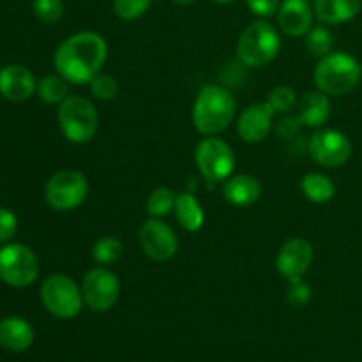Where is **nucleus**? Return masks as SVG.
<instances>
[{
    "mask_svg": "<svg viewBox=\"0 0 362 362\" xmlns=\"http://www.w3.org/2000/svg\"><path fill=\"white\" fill-rule=\"evenodd\" d=\"M267 103L272 106L276 113H288L290 110L296 106V92L292 87H286V85H279L274 90L269 94Z\"/></svg>",
    "mask_w": 362,
    "mask_h": 362,
    "instance_id": "c85d7f7f",
    "label": "nucleus"
},
{
    "mask_svg": "<svg viewBox=\"0 0 362 362\" xmlns=\"http://www.w3.org/2000/svg\"><path fill=\"white\" fill-rule=\"evenodd\" d=\"M175 4H179V6H191V4H194L197 0H173Z\"/></svg>",
    "mask_w": 362,
    "mask_h": 362,
    "instance_id": "72a5a7b5",
    "label": "nucleus"
},
{
    "mask_svg": "<svg viewBox=\"0 0 362 362\" xmlns=\"http://www.w3.org/2000/svg\"><path fill=\"white\" fill-rule=\"evenodd\" d=\"M88 85H90L92 95L99 101H112L119 94V85H117L115 78H112L110 74H95Z\"/></svg>",
    "mask_w": 362,
    "mask_h": 362,
    "instance_id": "cd10ccee",
    "label": "nucleus"
},
{
    "mask_svg": "<svg viewBox=\"0 0 362 362\" xmlns=\"http://www.w3.org/2000/svg\"><path fill=\"white\" fill-rule=\"evenodd\" d=\"M313 264V246L303 237L286 240L276 255V271L288 281L303 279Z\"/></svg>",
    "mask_w": 362,
    "mask_h": 362,
    "instance_id": "ddd939ff",
    "label": "nucleus"
},
{
    "mask_svg": "<svg viewBox=\"0 0 362 362\" xmlns=\"http://www.w3.org/2000/svg\"><path fill=\"white\" fill-rule=\"evenodd\" d=\"M59 124L67 141L87 144L98 133V110L83 95H67L59 105Z\"/></svg>",
    "mask_w": 362,
    "mask_h": 362,
    "instance_id": "39448f33",
    "label": "nucleus"
},
{
    "mask_svg": "<svg viewBox=\"0 0 362 362\" xmlns=\"http://www.w3.org/2000/svg\"><path fill=\"white\" fill-rule=\"evenodd\" d=\"M361 0H315V14L325 25H339L356 18Z\"/></svg>",
    "mask_w": 362,
    "mask_h": 362,
    "instance_id": "aec40b11",
    "label": "nucleus"
},
{
    "mask_svg": "<svg viewBox=\"0 0 362 362\" xmlns=\"http://www.w3.org/2000/svg\"><path fill=\"white\" fill-rule=\"evenodd\" d=\"M286 299L292 306L296 308H304L311 300V288L310 285L303 281V279H296V281H290L288 290H286Z\"/></svg>",
    "mask_w": 362,
    "mask_h": 362,
    "instance_id": "7c9ffc66",
    "label": "nucleus"
},
{
    "mask_svg": "<svg viewBox=\"0 0 362 362\" xmlns=\"http://www.w3.org/2000/svg\"><path fill=\"white\" fill-rule=\"evenodd\" d=\"M39 276L37 257L23 244H6L0 250V279L16 288L32 285Z\"/></svg>",
    "mask_w": 362,
    "mask_h": 362,
    "instance_id": "1a4fd4ad",
    "label": "nucleus"
},
{
    "mask_svg": "<svg viewBox=\"0 0 362 362\" xmlns=\"http://www.w3.org/2000/svg\"><path fill=\"white\" fill-rule=\"evenodd\" d=\"M237 103L228 88L221 85H205L193 105V126L205 136H216L232 124Z\"/></svg>",
    "mask_w": 362,
    "mask_h": 362,
    "instance_id": "f03ea898",
    "label": "nucleus"
},
{
    "mask_svg": "<svg viewBox=\"0 0 362 362\" xmlns=\"http://www.w3.org/2000/svg\"><path fill=\"white\" fill-rule=\"evenodd\" d=\"M177 194L168 187H158L147 200V212L151 218H165L175 209Z\"/></svg>",
    "mask_w": 362,
    "mask_h": 362,
    "instance_id": "393cba45",
    "label": "nucleus"
},
{
    "mask_svg": "<svg viewBox=\"0 0 362 362\" xmlns=\"http://www.w3.org/2000/svg\"><path fill=\"white\" fill-rule=\"evenodd\" d=\"M124 253V246L120 239L112 235L101 237L92 246V260L99 265H112L120 260Z\"/></svg>",
    "mask_w": 362,
    "mask_h": 362,
    "instance_id": "b1692460",
    "label": "nucleus"
},
{
    "mask_svg": "<svg viewBox=\"0 0 362 362\" xmlns=\"http://www.w3.org/2000/svg\"><path fill=\"white\" fill-rule=\"evenodd\" d=\"M276 14L279 28L292 37L306 35L313 27V9L308 0H283Z\"/></svg>",
    "mask_w": 362,
    "mask_h": 362,
    "instance_id": "dca6fc26",
    "label": "nucleus"
},
{
    "mask_svg": "<svg viewBox=\"0 0 362 362\" xmlns=\"http://www.w3.org/2000/svg\"><path fill=\"white\" fill-rule=\"evenodd\" d=\"M34 14L45 23H57L64 16L62 0H34Z\"/></svg>",
    "mask_w": 362,
    "mask_h": 362,
    "instance_id": "c756f323",
    "label": "nucleus"
},
{
    "mask_svg": "<svg viewBox=\"0 0 362 362\" xmlns=\"http://www.w3.org/2000/svg\"><path fill=\"white\" fill-rule=\"evenodd\" d=\"M152 0H113V11L124 21H133L144 16Z\"/></svg>",
    "mask_w": 362,
    "mask_h": 362,
    "instance_id": "bb28decb",
    "label": "nucleus"
},
{
    "mask_svg": "<svg viewBox=\"0 0 362 362\" xmlns=\"http://www.w3.org/2000/svg\"><path fill=\"white\" fill-rule=\"evenodd\" d=\"M37 88L34 74L23 66L11 64L0 71V94L13 103H23L32 98Z\"/></svg>",
    "mask_w": 362,
    "mask_h": 362,
    "instance_id": "2eb2a0df",
    "label": "nucleus"
},
{
    "mask_svg": "<svg viewBox=\"0 0 362 362\" xmlns=\"http://www.w3.org/2000/svg\"><path fill=\"white\" fill-rule=\"evenodd\" d=\"M281 37L269 21L257 20L247 25L237 41V55L247 67H264L278 57Z\"/></svg>",
    "mask_w": 362,
    "mask_h": 362,
    "instance_id": "20e7f679",
    "label": "nucleus"
},
{
    "mask_svg": "<svg viewBox=\"0 0 362 362\" xmlns=\"http://www.w3.org/2000/svg\"><path fill=\"white\" fill-rule=\"evenodd\" d=\"M41 300L53 317L62 320L78 317L85 304L81 286L66 274H52L45 279L41 286Z\"/></svg>",
    "mask_w": 362,
    "mask_h": 362,
    "instance_id": "423d86ee",
    "label": "nucleus"
},
{
    "mask_svg": "<svg viewBox=\"0 0 362 362\" xmlns=\"http://www.w3.org/2000/svg\"><path fill=\"white\" fill-rule=\"evenodd\" d=\"M274 115L276 112L267 101L247 106L239 115L237 133L246 144H260L271 133Z\"/></svg>",
    "mask_w": 362,
    "mask_h": 362,
    "instance_id": "4468645a",
    "label": "nucleus"
},
{
    "mask_svg": "<svg viewBox=\"0 0 362 362\" xmlns=\"http://www.w3.org/2000/svg\"><path fill=\"white\" fill-rule=\"evenodd\" d=\"M69 81L64 80L60 74H48L37 81V95L46 105H60L69 95Z\"/></svg>",
    "mask_w": 362,
    "mask_h": 362,
    "instance_id": "5701e85b",
    "label": "nucleus"
},
{
    "mask_svg": "<svg viewBox=\"0 0 362 362\" xmlns=\"http://www.w3.org/2000/svg\"><path fill=\"white\" fill-rule=\"evenodd\" d=\"M247 7L253 14L260 18H271L278 13L279 9V0H246Z\"/></svg>",
    "mask_w": 362,
    "mask_h": 362,
    "instance_id": "473e14b6",
    "label": "nucleus"
},
{
    "mask_svg": "<svg viewBox=\"0 0 362 362\" xmlns=\"http://www.w3.org/2000/svg\"><path fill=\"white\" fill-rule=\"evenodd\" d=\"M88 194L87 177L78 170H60L49 177L45 197L49 207L59 212H69L80 207Z\"/></svg>",
    "mask_w": 362,
    "mask_h": 362,
    "instance_id": "0eeeda50",
    "label": "nucleus"
},
{
    "mask_svg": "<svg viewBox=\"0 0 362 362\" xmlns=\"http://www.w3.org/2000/svg\"><path fill=\"white\" fill-rule=\"evenodd\" d=\"M331 115V101L324 92H308L299 101V115L296 117L300 126L322 127Z\"/></svg>",
    "mask_w": 362,
    "mask_h": 362,
    "instance_id": "6ab92c4d",
    "label": "nucleus"
},
{
    "mask_svg": "<svg viewBox=\"0 0 362 362\" xmlns=\"http://www.w3.org/2000/svg\"><path fill=\"white\" fill-rule=\"evenodd\" d=\"M34 343V329L20 317L0 320V346L11 352H25Z\"/></svg>",
    "mask_w": 362,
    "mask_h": 362,
    "instance_id": "f3484780",
    "label": "nucleus"
},
{
    "mask_svg": "<svg viewBox=\"0 0 362 362\" xmlns=\"http://www.w3.org/2000/svg\"><path fill=\"white\" fill-rule=\"evenodd\" d=\"M194 161H197L202 177L212 184L230 179L235 170V154H233L232 147L226 141L214 136L204 138L197 145Z\"/></svg>",
    "mask_w": 362,
    "mask_h": 362,
    "instance_id": "6e6552de",
    "label": "nucleus"
},
{
    "mask_svg": "<svg viewBox=\"0 0 362 362\" xmlns=\"http://www.w3.org/2000/svg\"><path fill=\"white\" fill-rule=\"evenodd\" d=\"M310 154L318 165L325 168H338L352 156V144L341 131L320 129L311 136Z\"/></svg>",
    "mask_w": 362,
    "mask_h": 362,
    "instance_id": "f8f14e48",
    "label": "nucleus"
},
{
    "mask_svg": "<svg viewBox=\"0 0 362 362\" xmlns=\"http://www.w3.org/2000/svg\"><path fill=\"white\" fill-rule=\"evenodd\" d=\"M175 218L186 232H198L204 226L205 214L200 202L191 193H180L175 198Z\"/></svg>",
    "mask_w": 362,
    "mask_h": 362,
    "instance_id": "412c9836",
    "label": "nucleus"
},
{
    "mask_svg": "<svg viewBox=\"0 0 362 362\" xmlns=\"http://www.w3.org/2000/svg\"><path fill=\"white\" fill-rule=\"evenodd\" d=\"M300 189L303 194L313 204H327L334 198L336 186L329 177L322 175V173H308L303 177L300 182Z\"/></svg>",
    "mask_w": 362,
    "mask_h": 362,
    "instance_id": "4be33fe9",
    "label": "nucleus"
},
{
    "mask_svg": "<svg viewBox=\"0 0 362 362\" xmlns=\"http://www.w3.org/2000/svg\"><path fill=\"white\" fill-rule=\"evenodd\" d=\"M138 243L141 251L154 262L170 260L179 250V239L175 232L165 221H161V218H151L140 226Z\"/></svg>",
    "mask_w": 362,
    "mask_h": 362,
    "instance_id": "9b49d317",
    "label": "nucleus"
},
{
    "mask_svg": "<svg viewBox=\"0 0 362 362\" xmlns=\"http://www.w3.org/2000/svg\"><path fill=\"white\" fill-rule=\"evenodd\" d=\"M362 67L356 57L345 52H331L315 67V85L327 95H345L359 85Z\"/></svg>",
    "mask_w": 362,
    "mask_h": 362,
    "instance_id": "7ed1b4c3",
    "label": "nucleus"
},
{
    "mask_svg": "<svg viewBox=\"0 0 362 362\" xmlns=\"http://www.w3.org/2000/svg\"><path fill=\"white\" fill-rule=\"evenodd\" d=\"M81 296L88 310L106 313L115 306L120 296L119 276L106 267L90 269L81 281Z\"/></svg>",
    "mask_w": 362,
    "mask_h": 362,
    "instance_id": "9d476101",
    "label": "nucleus"
},
{
    "mask_svg": "<svg viewBox=\"0 0 362 362\" xmlns=\"http://www.w3.org/2000/svg\"><path fill=\"white\" fill-rule=\"evenodd\" d=\"M223 194L225 200L233 207H250L257 204L262 194V186L255 177L240 173L226 179L223 186Z\"/></svg>",
    "mask_w": 362,
    "mask_h": 362,
    "instance_id": "a211bd4d",
    "label": "nucleus"
},
{
    "mask_svg": "<svg viewBox=\"0 0 362 362\" xmlns=\"http://www.w3.org/2000/svg\"><path fill=\"white\" fill-rule=\"evenodd\" d=\"M212 2H216V4H232V2H235V0H212Z\"/></svg>",
    "mask_w": 362,
    "mask_h": 362,
    "instance_id": "f704fd0d",
    "label": "nucleus"
},
{
    "mask_svg": "<svg viewBox=\"0 0 362 362\" xmlns=\"http://www.w3.org/2000/svg\"><path fill=\"white\" fill-rule=\"evenodd\" d=\"M18 230V219L13 211L0 207V243H9Z\"/></svg>",
    "mask_w": 362,
    "mask_h": 362,
    "instance_id": "2f4dec72",
    "label": "nucleus"
},
{
    "mask_svg": "<svg viewBox=\"0 0 362 362\" xmlns=\"http://www.w3.org/2000/svg\"><path fill=\"white\" fill-rule=\"evenodd\" d=\"M108 57V45L98 32H78L57 48L53 64L57 74L74 85L90 83Z\"/></svg>",
    "mask_w": 362,
    "mask_h": 362,
    "instance_id": "f257e3e1",
    "label": "nucleus"
},
{
    "mask_svg": "<svg viewBox=\"0 0 362 362\" xmlns=\"http://www.w3.org/2000/svg\"><path fill=\"white\" fill-rule=\"evenodd\" d=\"M332 45H334V39H332V34L329 28L311 27L310 32L306 34V49L313 57H318V59L331 53Z\"/></svg>",
    "mask_w": 362,
    "mask_h": 362,
    "instance_id": "a878e982",
    "label": "nucleus"
}]
</instances>
